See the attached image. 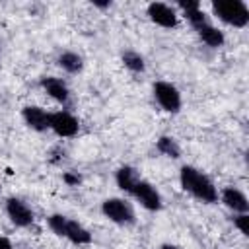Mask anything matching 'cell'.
I'll list each match as a JSON object with an SVG mask.
<instances>
[{
	"label": "cell",
	"instance_id": "cell-1",
	"mask_svg": "<svg viewBox=\"0 0 249 249\" xmlns=\"http://www.w3.org/2000/svg\"><path fill=\"white\" fill-rule=\"evenodd\" d=\"M179 181H181L183 191H187L189 195H193L200 202L212 204L218 200V191H216L214 183L200 169H196L193 165H183L179 171Z\"/></svg>",
	"mask_w": 249,
	"mask_h": 249
},
{
	"label": "cell",
	"instance_id": "cell-2",
	"mask_svg": "<svg viewBox=\"0 0 249 249\" xmlns=\"http://www.w3.org/2000/svg\"><path fill=\"white\" fill-rule=\"evenodd\" d=\"M212 12L224 23L231 27H245L249 23V8L241 0H218L212 2Z\"/></svg>",
	"mask_w": 249,
	"mask_h": 249
},
{
	"label": "cell",
	"instance_id": "cell-3",
	"mask_svg": "<svg viewBox=\"0 0 249 249\" xmlns=\"http://www.w3.org/2000/svg\"><path fill=\"white\" fill-rule=\"evenodd\" d=\"M101 212L105 214V218H109L111 222L121 224V226L134 222V210L124 198H107V200H103Z\"/></svg>",
	"mask_w": 249,
	"mask_h": 249
},
{
	"label": "cell",
	"instance_id": "cell-4",
	"mask_svg": "<svg viewBox=\"0 0 249 249\" xmlns=\"http://www.w3.org/2000/svg\"><path fill=\"white\" fill-rule=\"evenodd\" d=\"M154 99L167 113H177L181 109V93L169 82H156L154 84Z\"/></svg>",
	"mask_w": 249,
	"mask_h": 249
},
{
	"label": "cell",
	"instance_id": "cell-5",
	"mask_svg": "<svg viewBox=\"0 0 249 249\" xmlns=\"http://www.w3.org/2000/svg\"><path fill=\"white\" fill-rule=\"evenodd\" d=\"M49 128L54 134H58L62 138H68V136L78 134L80 124H78V119L74 115H70L68 111H56V113H51Z\"/></svg>",
	"mask_w": 249,
	"mask_h": 249
},
{
	"label": "cell",
	"instance_id": "cell-6",
	"mask_svg": "<svg viewBox=\"0 0 249 249\" xmlns=\"http://www.w3.org/2000/svg\"><path fill=\"white\" fill-rule=\"evenodd\" d=\"M146 210H152V212H156V210H160L161 208V195L158 193V189L152 185V183H148V181H138L136 185H134V189H132V193H130Z\"/></svg>",
	"mask_w": 249,
	"mask_h": 249
},
{
	"label": "cell",
	"instance_id": "cell-7",
	"mask_svg": "<svg viewBox=\"0 0 249 249\" xmlns=\"http://www.w3.org/2000/svg\"><path fill=\"white\" fill-rule=\"evenodd\" d=\"M6 214H8V218L18 228H29L33 224V220H35L33 210L21 198H16V196H12V198L6 200Z\"/></svg>",
	"mask_w": 249,
	"mask_h": 249
},
{
	"label": "cell",
	"instance_id": "cell-8",
	"mask_svg": "<svg viewBox=\"0 0 249 249\" xmlns=\"http://www.w3.org/2000/svg\"><path fill=\"white\" fill-rule=\"evenodd\" d=\"M146 12H148V18L156 25H160V27L171 29V27L177 25V12L171 6L163 4V2H152V4H148Z\"/></svg>",
	"mask_w": 249,
	"mask_h": 249
},
{
	"label": "cell",
	"instance_id": "cell-9",
	"mask_svg": "<svg viewBox=\"0 0 249 249\" xmlns=\"http://www.w3.org/2000/svg\"><path fill=\"white\" fill-rule=\"evenodd\" d=\"M21 117L25 121V124L37 132H43L49 128V119H51V113H47L43 107H37V105H27L21 109Z\"/></svg>",
	"mask_w": 249,
	"mask_h": 249
},
{
	"label": "cell",
	"instance_id": "cell-10",
	"mask_svg": "<svg viewBox=\"0 0 249 249\" xmlns=\"http://www.w3.org/2000/svg\"><path fill=\"white\" fill-rule=\"evenodd\" d=\"M220 198H222V202L230 210H233L237 214H247L249 212V200H247V196L239 189H235V187H226L220 193Z\"/></svg>",
	"mask_w": 249,
	"mask_h": 249
},
{
	"label": "cell",
	"instance_id": "cell-11",
	"mask_svg": "<svg viewBox=\"0 0 249 249\" xmlns=\"http://www.w3.org/2000/svg\"><path fill=\"white\" fill-rule=\"evenodd\" d=\"M41 88L58 103H66L70 99V91H68V86L60 80V78H54V76H47V78H41Z\"/></svg>",
	"mask_w": 249,
	"mask_h": 249
},
{
	"label": "cell",
	"instance_id": "cell-12",
	"mask_svg": "<svg viewBox=\"0 0 249 249\" xmlns=\"http://www.w3.org/2000/svg\"><path fill=\"white\" fill-rule=\"evenodd\" d=\"M115 181H117V187H119L121 191H124V193L130 195L132 189H134V185L140 181V175H138V171H136L132 165H123V167L117 169Z\"/></svg>",
	"mask_w": 249,
	"mask_h": 249
},
{
	"label": "cell",
	"instance_id": "cell-13",
	"mask_svg": "<svg viewBox=\"0 0 249 249\" xmlns=\"http://www.w3.org/2000/svg\"><path fill=\"white\" fill-rule=\"evenodd\" d=\"M64 237L76 245H86V243H91V233L78 222L74 220H68L66 222V230H64Z\"/></svg>",
	"mask_w": 249,
	"mask_h": 249
},
{
	"label": "cell",
	"instance_id": "cell-14",
	"mask_svg": "<svg viewBox=\"0 0 249 249\" xmlns=\"http://www.w3.org/2000/svg\"><path fill=\"white\" fill-rule=\"evenodd\" d=\"M196 31H198V37L202 39V43H206L208 47H222L224 41H226L224 33H222L218 27L210 25V23H204V25L198 27Z\"/></svg>",
	"mask_w": 249,
	"mask_h": 249
},
{
	"label": "cell",
	"instance_id": "cell-15",
	"mask_svg": "<svg viewBox=\"0 0 249 249\" xmlns=\"http://www.w3.org/2000/svg\"><path fill=\"white\" fill-rule=\"evenodd\" d=\"M56 62H58V66H60L62 70H66L68 74H76V72H80V70L84 68L82 56L76 54V53H72V51H66V53L58 54Z\"/></svg>",
	"mask_w": 249,
	"mask_h": 249
},
{
	"label": "cell",
	"instance_id": "cell-16",
	"mask_svg": "<svg viewBox=\"0 0 249 249\" xmlns=\"http://www.w3.org/2000/svg\"><path fill=\"white\" fill-rule=\"evenodd\" d=\"M156 148H158V152H161L163 156L173 158V160H177L181 156V148L175 142V138H171V136H160L156 142Z\"/></svg>",
	"mask_w": 249,
	"mask_h": 249
},
{
	"label": "cell",
	"instance_id": "cell-17",
	"mask_svg": "<svg viewBox=\"0 0 249 249\" xmlns=\"http://www.w3.org/2000/svg\"><path fill=\"white\" fill-rule=\"evenodd\" d=\"M123 64L130 72H144V68H146V62H144L142 54L136 53V51H124L123 53Z\"/></svg>",
	"mask_w": 249,
	"mask_h": 249
},
{
	"label": "cell",
	"instance_id": "cell-18",
	"mask_svg": "<svg viewBox=\"0 0 249 249\" xmlns=\"http://www.w3.org/2000/svg\"><path fill=\"white\" fill-rule=\"evenodd\" d=\"M183 12H185V18L189 19V23H191L195 29L202 27L204 23H208V19H206V14L200 10V2H198V4H195L193 8H187V10H183Z\"/></svg>",
	"mask_w": 249,
	"mask_h": 249
},
{
	"label": "cell",
	"instance_id": "cell-19",
	"mask_svg": "<svg viewBox=\"0 0 249 249\" xmlns=\"http://www.w3.org/2000/svg\"><path fill=\"white\" fill-rule=\"evenodd\" d=\"M47 222H49V228H51L58 237H64V230H66V222H68L66 216H62V214H53V216L47 218Z\"/></svg>",
	"mask_w": 249,
	"mask_h": 249
},
{
	"label": "cell",
	"instance_id": "cell-20",
	"mask_svg": "<svg viewBox=\"0 0 249 249\" xmlns=\"http://www.w3.org/2000/svg\"><path fill=\"white\" fill-rule=\"evenodd\" d=\"M233 224H235V228H237L243 235H249V216H247V214H237V216L233 218Z\"/></svg>",
	"mask_w": 249,
	"mask_h": 249
},
{
	"label": "cell",
	"instance_id": "cell-21",
	"mask_svg": "<svg viewBox=\"0 0 249 249\" xmlns=\"http://www.w3.org/2000/svg\"><path fill=\"white\" fill-rule=\"evenodd\" d=\"M62 181H64L66 185L74 187V185H80V183H82V177H80L78 173H72V171H64V173H62Z\"/></svg>",
	"mask_w": 249,
	"mask_h": 249
},
{
	"label": "cell",
	"instance_id": "cell-22",
	"mask_svg": "<svg viewBox=\"0 0 249 249\" xmlns=\"http://www.w3.org/2000/svg\"><path fill=\"white\" fill-rule=\"evenodd\" d=\"M0 249H14L12 247V241L8 237H4V235H0Z\"/></svg>",
	"mask_w": 249,
	"mask_h": 249
},
{
	"label": "cell",
	"instance_id": "cell-23",
	"mask_svg": "<svg viewBox=\"0 0 249 249\" xmlns=\"http://www.w3.org/2000/svg\"><path fill=\"white\" fill-rule=\"evenodd\" d=\"M160 249H181V247H177L173 243H163V245H160Z\"/></svg>",
	"mask_w": 249,
	"mask_h": 249
},
{
	"label": "cell",
	"instance_id": "cell-24",
	"mask_svg": "<svg viewBox=\"0 0 249 249\" xmlns=\"http://www.w3.org/2000/svg\"><path fill=\"white\" fill-rule=\"evenodd\" d=\"M93 6H97V8H109L111 2H93Z\"/></svg>",
	"mask_w": 249,
	"mask_h": 249
}]
</instances>
